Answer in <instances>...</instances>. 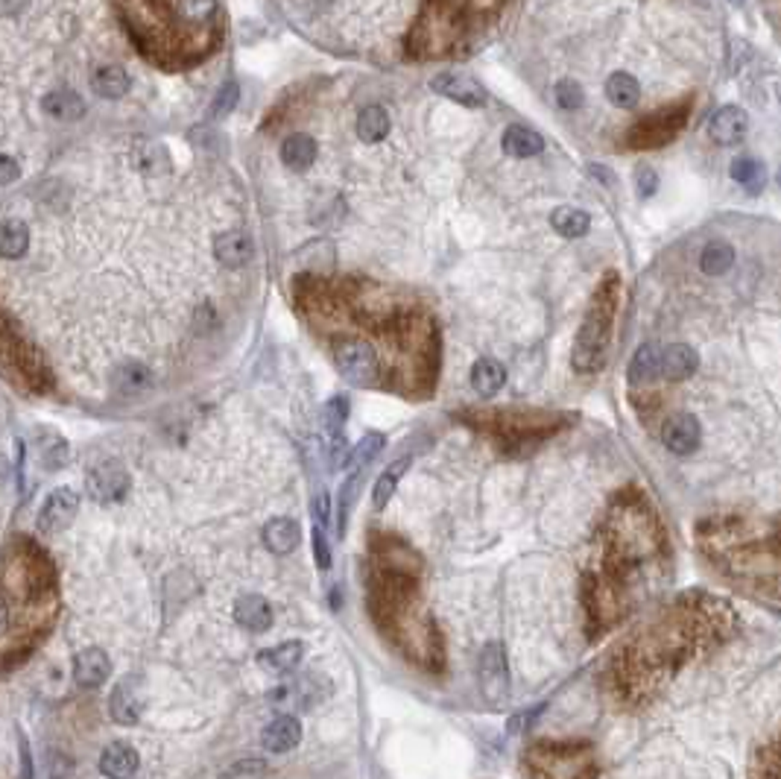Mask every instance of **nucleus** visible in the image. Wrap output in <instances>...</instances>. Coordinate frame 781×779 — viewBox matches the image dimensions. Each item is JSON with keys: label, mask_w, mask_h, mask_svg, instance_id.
<instances>
[{"label": "nucleus", "mask_w": 781, "mask_h": 779, "mask_svg": "<svg viewBox=\"0 0 781 779\" xmlns=\"http://www.w3.org/2000/svg\"><path fill=\"white\" fill-rule=\"evenodd\" d=\"M673 556L653 501L627 486L609 501L579 572L586 636L600 639L671 586Z\"/></svg>", "instance_id": "1"}, {"label": "nucleus", "mask_w": 781, "mask_h": 779, "mask_svg": "<svg viewBox=\"0 0 781 779\" xmlns=\"http://www.w3.org/2000/svg\"><path fill=\"white\" fill-rule=\"evenodd\" d=\"M741 616L726 598L685 592L641 618L609 651L600 686L609 706L646 709L688 665L723 648L738 633Z\"/></svg>", "instance_id": "2"}, {"label": "nucleus", "mask_w": 781, "mask_h": 779, "mask_svg": "<svg viewBox=\"0 0 781 779\" xmlns=\"http://www.w3.org/2000/svg\"><path fill=\"white\" fill-rule=\"evenodd\" d=\"M372 612L377 627L412 665L442 671L445 644L419 595L425 560L407 542L393 537H381V542L372 545Z\"/></svg>", "instance_id": "3"}, {"label": "nucleus", "mask_w": 781, "mask_h": 779, "mask_svg": "<svg viewBox=\"0 0 781 779\" xmlns=\"http://www.w3.org/2000/svg\"><path fill=\"white\" fill-rule=\"evenodd\" d=\"M694 539L720 581L781 604V519L711 516L697 525Z\"/></svg>", "instance_id": "4"}, {"label": "nucleus", "mask_w": 781, "mask_h": 779, "mask_svg": "<svg viewBox=\"0 0 781 779\" xmlns=\"http://www.w3.org/2000/svg\"><path fill=\"white\" fill-rule=\"evenodd\" d=\"M135 41L161 65H191L211 50L217 0H120Z\"/></svg>", "instance_id": "5"}, {"label": "nucleus", "mask_w": 781, "mask_h": 779, "mask_svg": "<svg viewBox=\"0 0 781 779\" xmlns=\"http://www.w3.org/2000/svg\"><path fill=\"white\" fill-rule=\"evenodd\" d=\"M456 419L472 431L486 433L509 458H527L544 440L565 431L577 416L544 407H468L456 414Z\"/></svg>", "instance_id": "6"}, {"label": "nucleus", "mask_w": 781, "mask_h": 779, "mask_svg": "<svg viewBox=\"0 0 781 779\" xmlns=\"http://www.w3.org/2000/svg\"><path fill=\"white\" fill-rule=\"evenodd\" d=\"M618 305H620V276L615 270H609L600 278L597 291L591 293V302L586 308V317L579 322V331L574 340L571 363L579 375H594L606 366Z\"/></svg>", "instance_id": "7"}, {"label": "nucleus", "mask_w": 781, "mask_h": 779, "mask_svg": "<svg viewBox=\"0 0 781 779\" xmlns=\"http://www.w3.org/2000/svg\"><path fill=\"white\" fill-rule=\"evenodd\" d=\"M524 771L530 776H551V779H574V776H594L597 756L588 741H533L524 750Z\"/></svg>", "instance_id": "8"}, {"label": "nucleus", "mask_w": 781, "mask_h": 779, "mask_svg": "<svg viewBox=\"0 0 781 779\" xmlns=\"http://www.w3.org/2000/svg\"><path fill=\"white\" fill-rule=\"evenodd\" d=\"M331 358L337 372L354 387H375L386 381L384 361L369 340L357 337L351 331H340L331 337Z\"/></svg>", "instance_id": "9"}, {"label": "nucleus", "mask_w": 781, "mask_h": 779, "mask_svg": "<svg viewBox=\"0 0 781 779\" xmlns=\"http://www.w3.org/2000/svg\"><path fill=\"white\" fill-rule=\"evenodd\" d=\"M688 109L690 106H673V109L655 111V115L638 120V124L629 129L627 144L632 150H653V147H662V144H667V141H673L685 124Z\"/></svg>", "instance_id": "10"}, {"label": "nucleus", "mask_w": 781, "mask_h": 779, "mask_svg": "<svg viewBox=\"0 0 781 779\" xmlns=\"http://www.w3.org/2000/svg\"><path fill=\"white\" fill-rule=\"evenodd\" d=\"M477 680L483 688V697L489 704H500L509 692V668H507V653L504 644L489 642L477 656Z\"/></svg>", "instance_id": "11"}, {"label": "nucleus", "mask_w": 781, "mask_h": 779, "mask_svg": "<svg viewBox=\"0 0 781 779\" xmlns=\"http://www.w3.org/2000/svg\"><path fill=\"white\" fill-rule=\"evenodd\" d=\"M662 442L667 445V451L679 454V458H688L702 445V425L694 414H673L664 419L662 425Z\"/></svg>", "instance_id": "12"}, {"label": "nucleus", "mask_w": 781, "mask_h": 779, "mask_svg": "<svg viewBox=\"0 0 781 779\" xmlns=\"http://www.w3.org/2000/svg\"><path fill=\"white\" fill-rule=\"evenodd\" d=\"M76 510H80V495H76L71 486L53 489L39 510V528L48 533H59L74 521Z\"/></svg>", "instance_id": "13"}, {"label": "nucleus", "mask_w": 781, "mask_h": 779, "mask_svg": "<svg viewBox=\"0 0 781 779\" xmlns=\"http://www.w3.org/2000/svg\"><path fill=\"white\" fill-rule=\"evenodd\" d=\"M697 366H699V354L694 346H688V343H671V346L658 352V381L679 384L694 375Z\"/></svg>", "instance_id": "14"}, {"label": "nucleus", "mask_w": 781, "mask_h": 779, "mask_svg": "<svg viewBox=\"0 0 781 779\" xmlns=\"http://www.w3.org/2000/svg\"><path fill=\"white\" fill-rule=\"evenodd\" d=\"M750 132V115L741 106H723L711 115L708 120V136L720 147H734L741 144Z\"/></svg>", "instance_id": "15"}, {"label": "nucleus", "mask_w": 781, "mask_h": 779, "mask_svg": "<svg viewBox=\"0 0 781 779\" xmlns=\"http://www.w3.org/2000/svg\"><path fill=\"white\" fill-rule=\"evenodd\" d=\"M88 489L97 501L103 504H111V501H120L129 493V475L120 463L115 460H106L94 466V472L88 475Z\"/></svg>", "instance_id": "16"}, {"label": "nucleus", "mask_w": 781, "mask_h": 779, "mask_svg": "<svg viewBox=\"0 0 781 779\" xmlns=\"http://www.w3.org/2000/svg\"><path fill=\"white\" fill-rule=\"evenodd\" d=\"M430 88L442 97L454 100V103H463L468 109H477V106H486V88L474 83L472 76H463V74H437L430 80Z\"/></svg>", "instance_id": "17"}, {"label": "nucleus", "mask_w": 781, "mask_h": 779, "mask_svg": "<svg viewBox=\"0 0 781 779\" xmlns=\"http://www.w3.org/2000/svg\"><path fill=\"white\" fill-rule=\"evenodd\" d=\"M317 677H305V680L296 683H284L275 686L270 692V704L282 712H293V709H314L322 697H325V688H314Z\"/></svg>", "instance_id": "18"}, {"label": "nucleus", "mask_w": 781, "mask_h": 779, "mask_svg": "<svg viewBox=\"0 0 781 779\" xmlns=\"http://www.w3.org/2000/svg\"><path fill=\"white\" fill-rule=\"evenodd\" d=\"M111 674V660L103 648H85L74 656V680L80 688H100Z\"/></svg>", "instance_id": "19"}, {"label": "nucleus", "mask_w": 781, "mask_h": 779, "mask_svg": "<svg viewBox=\"0 0 781 779\" xmlns=\"http://www.w3.org/2000/svg\"><path fill=\"white\" fill-rule=\"evenodd\" d=\"M214 255H217V261L222 267H229V270H240V267H247L255 258V243H252V238L247 235V232H226V235L217 238Z\"/></svg>", "instance_id": "20"}, {"label": "nucleus", "mask_w": 781, "mask_h": 779, "mask_svg": "<svg viewBox=\"0 0 781 779\" xmlns=\"http://www.w3.org/2000/svg\"><path fill=\"white\" fill-rule=\"evenodd\" d=\"M234 621L243 627V630H252V633H264L266 627L273 625V609H270V600L264 595H240L234 600Z\"/></svg>", "instance_id": "21"}, {"label": "nucleus", "mask_w": 781, "mask_h": 779, "mask_svg": "<svg viewBox=\"0 0 781 779\" xmlns=\"http://www.w3.org/2000/svg\"><path fill=\"white\" fill-rule=\"evenodd\" d=\"M264 748L270 753H287L302 741V723L293 715H278L270 727L264 730Z\"/></svg>", "instance_id": "22"}, {"label": "nucleus", "mask_w": 781, "mask_h": 779, "mask_svg": "<svg viewBox=\"0 0 781 779\" xmlns=\"http://www.w3.org/2000/svg\"><path fill=\"white\" fill-rule=\"evenodd\" d=\"M507 384V370L504 363L495 361V358H480L472 366V387L477 396L483 398H495L500 390Z\"/></svg>", "instance_id": "23"}, {"label": "nucleus", "mask_w": 781, "mask_h": 779, "mask_svg": "<svg viewBox=\"0 0 781 779\" xmlns=\"http://www.w3.org/2000/svg\"><path fill=\"white\" fill-rule=\"evenodd\" d=\"M138 765H141V756L124 741L108 744V748L103 750V756H100V771H103L106 776H111V779L132 776L138 771Z\"/></svg>", "instance_id": "24"}, {"label": "nucleus", "mask_w": 781, "mask_h": 779, "mask_svg": "<svg viewBox=\"0 0 781 779\" xmlns=\"http://www.w3.org/2000/svg\"><path fill=\"white\" fill-rule=\"evenodd\" d=\"M299 542H302V530H299V525L293 519H270L264 525V545L275 554H290L293 548H299Z\"/></svg>", "instance_id": "25"}, {"label": "nucleus", "mask_w": 781, "mask_h": 779, "mask_svg": "<svg viewBox=\"0 0 781 779\" xmlns=\"http://www.w3.org/2000/svg\"><path fill=\"white\" fill-rule=\"evenodd\" d=\"M111 381H115V390L124 396H141L147 393V390L152 387V372L147 363H138V361H129V363H120L115 375H111Z\"/></svg>", "instance_id": "26"}, {"label": "nucleus", "mask_w": 781, "mask_h": 779, "mask_svg": "<svg viewBox=\"0 0 781 779\" xmlns=\"http://www.w3.org/2000/svg\"><path fill=\"white\" fill-rule=\"evenodd\" d=\"M542 150H544V138L530 127L516 124L504 132V153L512 155V159H533V155H539Z\"/></svg>", "instance_id": "27"}, {"label": "nucleus", "mask_w": 781, "mask_h": 779, "mask_svg": "<svg viewBox=\"0 0 781 779\" xmlns=\"http://www.w3.org/2000/svg\"><path fill=\"white\" fill-rule=\"evenodd\" d=\"M627 378H629V387H635V390L658 381V349L653 346V343H644V346L635 349Z\"/></svg>", "instance_id": "28"}, {"label": "nucleus", "mask_w": 781, "mask_h": 779, "mask_svg": "<svg viewBox=\"0 0 781 779\" xmlns=\"http://www.w3.org/2000/svg\"><path fill=\"white\" fill-rule=\"evenodd\" d=\"M282 162L290 167V171H296V173L308 171V167L317 162V141L310 138V136H302V132L290 136L282 144Z\"/></svg>", "instance_id": "29"}, {"label": "nucleus", "mask_w": 781, "mask_h": 779, "mask_svg": "<svg viewBox=\"0 0 781 779\" xmlns=\"http://www.w3.org/2000/svg\"><path fill=\"white\" fill-rule=\"evenodd\" d=\"M30 247V229L24 220H4L0 223V258L18 261Z\"/></svg>", "instance_id": "30"}, {"label": "nucleus", "mask_w": 781, "mask_h": 779, "mask_svg": "<svg viewBox=\"0 0 781 779\" xmlns=\"http://www.w3.org/2000/svg\"><path fill=\"white\" fill-rule=\"evenodd\" d=\"M410 454L407 458H401V460H395V463H389L386 469L377 475V481H375V489H372V507L375 510H384L386 504H389V498L395 495V489H398V484H401V477L407 475V469H410Z\"/></svg>", "instance_id": "31"}, {"label": "nucleus", "mask_w": 781, "mask_h": 779, "mask_svg": "<svg viewBox=\"0 0 781 779\" xmlns=\"http://www.w3.org/2000/svg\"><path fill=\"white\" fill-rule=\"evenodd\" d=\"M606 97H609V103L618 106V109H635L641 100V85L632 74L615 71L606 80Z\"/></svg>", "instance_id": "32"}, {"label": "nucleus", "mask_w": 781, "mask_h": 779, "mask_svg": "<svg viewBox=\"0 0 781 779\" xmlns=\"http://www.w3.org/2000/svg\"><path fill=\"white\" fill-rule=\"evenodd\" d=\"M305 656V644L302 642H282L275 644V648H266L258 653V662L264 668H270V671H293V668L302 662Z\"/></svg>", "instance_id": "33"}, {"label": "nucleus", "mask_w": 781, "mask_h": 779, "mask_svg": "<svg viewBox=\"0 0 781 779\" xmlns=\"http://www.w3.org/2000/svg\"><path fill=\"white\" fill-rule=\"evenodd\" d=\"M551 226L560 232L562 238L574 241V238L588 235L591 214H588V211H583V208H577V206H562V208H556L551 214Z\"/></svg>", "instance_id": "34"}, {"label": "nucleus", "mask_w": 781, "mask_h": 779, "mask_svg": "<svg viewBox=\"0 0 781 779\" xmlns=\"http://www.w3.org/2000/svg\"><path fill=\"white\" fill-rule=\"evenodd\" d=\"M389 136V115L384 106H366L357 115V138L363 144H377Z\"/></svg>", "instance_id": "35"}, {"label": "nucleus", "mask_w": 781, "mask_h": 779, "mask_svg": "<svg viewBox=\"0 0 781 779\" xmlns=\"http://www.w3.org/2000/svg\"><path fill=\"white\" fill-rule=\"evenodd\" d=\"M108 712H111V721L124 723V727H135V723L141 721V704H138L135 692H132L126 683H120L115 692H111Z\"/></svg>", "instance_id": "36"}, {"label": "nucleus", "mask_w": 781, "mask_h": 779, "mask_svg": "<svg viewBox=\"0 0 781 779\" xmlns=\"http://www.w3.org/2000/svg\"><path fill=\"white\" fill-rule=\"evenodd\" d=\"M41 106L56 120H80L85 115V103L76 92H50Z\"/></svg>", "instance_id": "37"}, {"label": "nucleus", "mask_w": 781, "mask_h": 779, "mask_svg": "<svg viewBox=\"0 0 781 779\" xmlns=\"http://www.w3.org/2000/svg\"><path fill=\"white\" fill-rule=\"evenodd\" d=\"M91 88L106 100H117L124 97L129 92V76L124 68H117V65H106V68H100L94 76H91Z\"/></svg>", "instance_id": "38"}, {"label": "nucleus", "mask_w": 781, "mask_h": 779, "mask_svg": "<svg viewBox=\"0 0 781 779\" xmlns=\"http://www.w3.org/2000/svg\"><path fill=\"white\" fill-rule=\"evenodd\" d=\"M732 179L743 185L750 194H758L767 182V167L758 162V159H750V155H741V159L732 162Z\"/></svg>", "instance_id": "39"}, {"label": "nucleus", "mask_w": 781, "mask_h": 779, "mask_svg": "<svg viewBox=\"0 0 781 779\" xmlns=\"http://www.w3.org/2000/svg\"><path fill=\"white\" fill-rule=\"evenodd\" d=\"M732 264H734V249L723 241L708 243L699 255V267L706 276H726L732 270Z\"/></svg>", "instance_id": "40"}, {"label": "nucleus", "mask_w": 781, "mask_h": 779, "mask_svg": "<svg viewBox=\"0 0 781 779\" xmlns=\"http://www.w3.org/2000/svg\"><path fill=\"white\" fill-rule=\"evenodd\" d=\"M752 776H781V732L755 750Z\"/></svg>", "instance_id": "41"}, {"label": "nucleus", "mask_w": 781, "mask_h": 779, "mask_svg": "<svg viewBox=\"0 0 781 779\" xmlns=\"http://www.w3.org/2000/svg\"><path fill=\"white\" fill-rule=\"evenodd\" d=\"M384 445H386V437H384V433L369 431V433H366V437H363V440L357 442L354 449L349 451V463H345V466H349L351 472L366 469V466H369V463L377 458V454L384 451Z\"/></svg>", "instance_id": "42"}, {"label": "nucleus", "mask_w": 781, "mask_h": 779, "mask_svg": "<svg viewBox=\"0 0 781 779\" xmlns=\"http://www.w3.org/2000/svg\"><path fill=\"white\" fill-rule=\"evenodd\" d=\"M345 419H349V398H345V396L328 398V405L322 407V425H325V431L331 433V437L343 433Z\"/></svg>", "instance_id": "43"}, {"label": "nucleus", "mask_w": 781, "mask_h": 779, "mask_svg": "<svg viewBox=\"0 0 781 779\" xmlns=\"http://www.w3.org/2000/svg\"><path fill=\"white\" fill-rule=\"evenodd\" d=\"M360 484H363V469L360 472H351L349 481H345L343 489H340V537L345 533V525H349V513H351V507H354L357 493H360Z\"/></svg>", "instance_id": "44"}, {"label": "nucleus", "mask_w": 781, "mask_h": 779, "mask_svg": "<svg viewBox=\"0 0 781 779\" xmlns=\"http://www.w3.org/2000/svg\"><path fill=\"white\" fill-rule=\"evenodd\" d=\"M556 103H560L565 111H577L586 103V88L577 80H571V76H565V80L556 83Z\"/></svg>", "instance_id": "45"}, {"label": "nucleus", "mask_w": 781, "mask_h": 779, "mask_svg": "<svg viewBox=\"0 0 781 779\" xmlns=\"http://www.w3.org/2000/svg\"><path fill=\"white\" fill-rule=\"evenodd\" d=\"M238 94H240L238 83L229 80V83L217 92L214 103H211V118H226V115H231L234 106H238Z\"/></svg>", "instance_id": "46"}, {"label": "nucleus", "mask_w": 781, "mask_h": 779, "mask_svg": "<svg viewBox=\"0 0 781 779\" xmlns=\"http://www.w3.org/2000/svg\"><path fill=\"white\" fill-rule=\"evenodd\" d=\"M635 188H638V197L641 199H646V197H653L655 194V188H658V176H655V171L653 167H638V171H635Z\"/></svg>", "instance_id": "47"}, {"label": "nucleus", "mask_w": 781, "mask_h": 779, "mask_svg": "<svg viewBox=\"0 0 781 779\" xmlns=\"http://www.w3.org/2000/svg\"><path fill=\"white\" fill-rule=\"evenodd\" d=\"M164 164H167V155L159 147H147V150H141V155H138V167L143 173H161Z\"/></svg>", "instance_id": "48"}, {"label": "nucleus", "mask_w": 781, "mask_h": 779, "mask_svg": "<svg viewBox=\"0 0 781 779\" xmlns=\"http://www.w3.org/2000/svg\"><path fill=\"white\" fill-rule=\"evenodd\" d=\"M314 556H317L319 569H331V548H328L325 533H322L319 525H314Z\"/></svg>", "instance_id": "49"}, {"label": "nucleus", "mask_w": 781, "mask_h": 779, "mask_svg": "<svg viewBox=\"0 0 781 779\" xmlns=\"http://www.w3.org/2000/svg\"><path fill=\"white\" fill-rule=\"evenodd\" d=\"M21 176V167H18V162L13 159V155H4L0 153V185H9V182H15Z\"/></svg>", "instance_id": "50"}, {"label": "nucleus", "mask_w": 781, "mask_h": 779, "mask_svg": "<svg viewBox=\"0 0 781 779\" xmlns=\"http://www.w3.org/2000/svg\"><path fill=\"white\" fill-rule=\"evenodd\" d=\"M314 513H317L319 528H325V525H328V519H331V498H328L325 493H319V495H317V501H314Z\"/></svg>", "instance_id": "51"}, {"label": "nucleus", "mask_w": 781, "mask_h": 779, "mask_svg": "<svg viewBox=\"0 0 781 779\" xmlns=\"http://www.w3.org/2000/svg\"><path fill=\"white\" fill-rule=\"evenodd\" d=\"M9 627H13V609H9V600L0 589V636H6Z\"/></svg>", "instance_id": "52"}, {"label": "nucleus", "mask_w": 781, "mask_h": 779, "mask_svg": "<svg viewBox=\"0 0 781 779\" xmlns=\"http://www.w3.org/2000/svg\"><path fill=\"white\" fill-rule=\"evenodd\" d=\"M588 173H591V176H597V179L603 182V185H609V188L615 185V176H612L603 164H588Z\"/></svg>", "instance_id": "53"}, {"label": "nucleus", "mask_w": 781, "mask_h": 779, "mask_svg": "<svg viewBox=\"0 0 781 779\" xmlns=\"http://www.w3.org/2000/svg\"><path fill=\"white\" fill-rule=\"evenodd\" d=\"M776 179H778V188H781V171H778V176H776Z\"/></svg>", "instance_id": "54"}, {"label": "nucleus", "mask_w": 781, "mask_h": 779, "mask_svg": "<svg viewBox=\"0 0 781 779\" xmlns=\"http://www.w3.org/2000/svg\"><path fill=\"white\" fill-rule=\"evenodd\" d=\"M734 4H743V0H734Z\"/></svg>", "instance_id": "55"}]
</instances>
